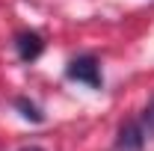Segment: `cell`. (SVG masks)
I'll return each instance as SVG.
<instances>
[{
    "mask_svg": "<svg viewBox=\"0 0 154 151\" xmlns=\"http://www.w3.org/2000/svg\"><path fill=\"white\" fill-rule=\"evenodd\" d=\"M15 48H18V57L24 59V62H33V59H38V54L45 51V42H42V36L38 33H18L15 36Z\"/></svg>",
    "mask_w": 154,
    "mask_h": 151,
    "instance_id": "cell-3",
    "label": "cell"
},
{
    "mask_svg": "<svg viewBox=\"0 0 154 151\" xmlns=\"http://www.w3.org/2000/svg\"><path fill=\"white\" fill-rule=\"evenodd\" d=\"M68 77L77 80V83H86V86H92V89H101V65H98V59L92 54H83V57L71 59V65H68Z\"/></svg>",
    "mask_w": 154,
    "mask_h": 151,
    "instance_id": "cell-1",
    "label": "cell"
},
{
    "mask_svg": "<svg viewBox=\"0 0 154 151\" xmlns=\"http://www.w3.org/2000/svg\"><path fill=\"white\" fill-rule=\"evenodd\" d=\"M18 151H45V148H38V145H24V148H18Z\"/></svg>",
    "mask_w": 154,
    "mask_h": 151,
    "instance_id": "cell-6",
    "label": "cell"
},
{
    "mask_svg": "<svg viewBox=\"0 0 154 151\" xmlns=\"http://www.w3.org/2000/svg\"><path fill=\"white\" fill-rule=\"evenodd\" d=\"M15 107L21 110V116H24V119H30V122H42V113H38V107H36V104H30L27 98H18V101H15Z\"/></svg>",
    "mask_w": 154,
    "mask_h": 151,
    "instance_id": "cell-4",
    "label": "cell"
},
{
    "mask_svg": "<svg viewBox=\"0 0 154 151\" xmlns=\"http://www.w3.org/2000/svg\"><path fill=\"white\" fill-rule=\"evenodd\" d=\"M142 142H145V128H142L139 122H128V125H122V131H119L116 148L119 151H142Z\"/></svg>",
    "mask_w": 154,
    "mask_h": 151,
    "instance_id": "cell-2",
    "label": "cell"
},
{
    "mask_svg": "<svg viewBox=\"0 0 154 151\" xmlns=\"http://www.w3.org/2000/svg\"><path fill=\"white\" fill-rule=\"evenodd\" d=\"M139 125L145 128V133H154V95H151V101L145 104V113H142V122Z\"/></svg>",
    "mask_w": 154,
    "mask_h": 151,
    "instance_id": "cell-5",
    "label": "cell"
}]
</instances>
